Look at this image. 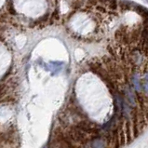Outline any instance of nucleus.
Masks as SVG:
<instances>
[{
  "label": "nucleus",
  "mask_w": 148,
  "mask_h": 148,
  "mask_svg": "<svg viewBox=\"0 0 148 148\" xmlns=\"http://www.w3.org/2000/svg\"><path fill=\"white\" fill-rule=\"evenodd\" d=\"M133 84L137 90H140V83H139V77L137 75H135L133 77Z\"/></svg>",
  "instance_id": "f257e3e1"
},
{
  "label": "nucleus",
  "mask_w": 148,
  "mask_h": 148,
  "mask_svg": "<svg viewBox=\"0 0 148 148\" xmlns=\"http://www.w3.org/2000/svg\"><path fill=\"white\" fill-rule=\"evenodd\" d=\"M143 88H145V91L148 94V74L145 75V81H143Z\"/></svg>",
  "instance_id": "f03ea898"
}]
</instances>
